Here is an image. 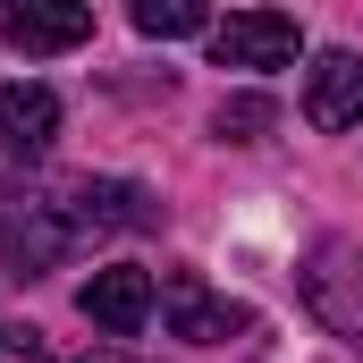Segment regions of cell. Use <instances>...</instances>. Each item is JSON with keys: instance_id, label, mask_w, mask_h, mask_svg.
Returning <instances> with one entry per match:
<instances>
[{"instance_id": "obj_1", "label": "cell", "mask_w": 363, "mask_h": 363, "mask_svg": "<svg viewBox=\"0 0 363 363\" xmlns=\"http://www.w3.org/2000/svg\"><path fill=\"white\" fill-rule=\"evenodd\" d=\"M77 245H93L85 211H77V178L68 186H0V262L17 279L60 271Z\"/></svg>"}, {"instance_id": "obj_2", "label": "cell", "mask_w": 363, "mask_h": 363, "mask_svg": "<svg viewBox=\"0 0 363 363\" xmlns=\"http://www.w3.org/2000/svg\"><path fill=\"white\" fill-rule=\"evenodd\" d=\"M296 287H304L313 321H321L338 347H355V355H363V254H355V245H347V237L313 245L304 271H296Z\"/></svg>"}, {"instance_id": "obj_3", "label": "cell", "mask_w": 363, "mask_h": 363, "mask_svg": "<svg viewBox=\"0 0 363 363\" xmlns=\"http://www.w3.org/2000/svg\"><path fill=\"white\" fill-rule=\"evenodd\" d=\"M161 321H169V338H194V347H228V338L254 330V313L237 296H220L203 271H169L161 279Z\"/></svg>"}, {"instance_id": "obj_4", "label": "cell", "mask_w": 363, "mask_h": 363, "mask_svg": "<svg viewBox=\"0 0 363 363\" xmlns=\"http://www.w3.org/2000/svg\"><path fill=\"white\" fill-rule=\"evenodd\" d=\"M304 51V26L287 9H228L211 26V60L220 68H296Z\"/></svg>"}, {"instance_id": "obj_5", "label": "cell", "mask_w": 363, "mask_h": 363, "mask_svg": "<svg viewBox=\"0 0 363 363\" xmlns=\"http://www.w3.org/2000/svg\"><path fill=\"white\" fill-rule=\"evenodd\" d=\"M77 313H85L101 338H135V330L152 321V271H135V262L93 271L85 287H77Z\"/></svg>"}, {"instance_id": "obj_6", "label": "cell", "mask_w": 363, "mask_h": 363, "mask_svg": "<svg viewBox=\"0 0 363 363\" xmlns=\"http://www.w3.org/2000/svg\"><path fill=\"white\" fill-rule=\"evenodd\" d=\"M304 118L313 127H363V51H321L304 77Z\"/></svg>"}, {"instance_id": "obj_7", "label": "cell", "mask_w": 363, "mask_h": 363, "mask_svg": "<svg viewBox=\"0 0 363 363\" xmlns=\"http://www.w3.org/2000/svg\"><path fill=\"white\" fill-rule=\"evenodd\" d=\"M60 135V93L51 85H0V161H43Z\"/></svg>"}, {"instance_id": "obj_8", "label": "cell", "mask_w": 363, "mask_h": 363, "mask_svg": "<svg viewBox=\"0 0 363 363\" xmlns=\"http://www.w3.org/2000/svg\"><path fill=\"white\" fill-rule=\"evenodd\" d=\"M0 34L17 51H77V43H93V9H77V0H17L0 17Z\"/></svg>"}, {"instance_id": "obj_9", "label": "cell", "mask_w": 363, "mask_h": 363, "mask_svg": "<svg viewBox=\"0 0 363 363\" xmlns=\"http://www.w3.org/2000/svg\"><path fill=\"white\" fill-rule=\"evenodd\" d=\"M135 34H152V43L211 34V9H203V0H135Z\"/></svg>"}, {"instance_id": "obj_10", "label": "cell", "mask_w": 363, "mask_h": 363, "mask_svg": "<svg viewBox=\"0 0 363 363\" xmlns=\"http://www.w3.org/2000/svg\"><path fill=\"white\" fill-rule=\"evenodd\" d=\"M211 127H220L228 144H262V135H271V127H279V110H271V101H262V93H228Z\"/></svg>"}, {"instance_id": "obj_11", "label": "cell", "mask_w": 363, "mask_h": 363, "mask_svg": "<svg viewBox=\"0 0 363 363\" xmlns=\"http://www.w3.org/2000/svg\"><path fill=\"white\" fill-rule=\"evenodd\" d=\"M85 363H135V355H85Z\"/></svg>"}]
</instances>
